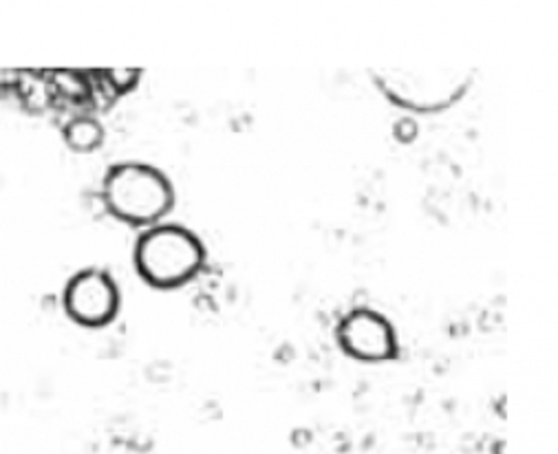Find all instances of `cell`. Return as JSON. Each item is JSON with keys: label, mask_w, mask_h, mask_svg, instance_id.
<instances>
[{"label": "cell", "mask_w": 558, "mask_h": 454, "mask_svg": "<svg viewBox=\"0 0 558 454\" xmlns=\"http://www.w3.org/2000/svg\"><path fill=\"white\" fill-rule=\"evenodd\" d=\"M107 212L131 225H155L174 206L172 181L159 168L142 161H122L107 170L102 181Z\"/></svg>", "instance_id": "6da1fadb"}, {"label": "cell", "mask_w": 558, "mask_h": 454, "mask_svg": "<svg viewBox=\"0 0 558 454\" xmlns=\"http://www.w3.org/2000/svg\"><path fill=\"white\" fill-rule=\"evenodd\" d=\"M133 256L140 277L148 285L170 290L199 274L206 262V247L185 225L155 223L137 236Z\"/></svg>", "instance_id": "7a4b0ae2"}, {"label": "cell", "mask_w": 558, "mask_h": 454, "mask_svg": "<svg viewBox=\"0 0 558 454\" xmlns=\"http://www.w3.org/2000/svg\"><path fill=\"white\" fill-rule=\"evenodd\" d=\"M340 348L360 361H385L398 357V333L393 322L368 307L344 314L336 327Z\"/></svg>", "instance_id": "3957f363"}, {"label": "cell", "mask_w": 558, "mask_h": 454, "mask_svg": "<svg viewBox=\"0 0 558 454\" xmlns=\"http://www.w3.org/2000/svg\"><path fill=\"white\" fill-rule=\"evenodd\" d=\"M62 300L77 324L105 327L120 309V287L109 271L88 267L69 279Z\"/></svg>", "instance_id": "277c9868"}, {"label": "cell", "mask_w": 558, "mask_h": 454, "mask_svg": "<svg viewBox=\"0 0 558 454\" xmlns=\"http://www.w3.org/2000/svg\"><path fill=\"white\" fill-rule=\"evenodd\" d=\"M47 73H49L56 102H69L73 107L93 102L90 73L71 71V69H58V71H47Z\"/></svg>", "instance_id": "5b68a950"}, {"label": "cell", "mask_w": 558, "mask_h": 454, "mask_svg": "<svg viewBox=\"0 0 558 454\" xmlns=\"http://www.w3.org/2000/svg\"><path fill=\"white\" fill-rule=\"evenodd\" d=\"M62 137L71 150L90 152L102 146L107 131L98 118H93L88 113H77L64 122Z\"/></svg>", "instance_id": "8992f818"}, {"label": "cell", "mask_w": 558, "mask_h": 454, "mask_svg": "<svg viewBox=\"0 0 558 454\" xmlns=\"http://www.w3.org/2000/svg\"><path fill=\"white\" fill-rule=\"evenodd\" d=\"M90 77L98 79V84L105 88L107 96L111 94V98H118L137 86L142 71L140 69H105V71H93Z\"/></svg>", "instance_id": "52a82bcc"}, {"label": "cell", "mask_w": 558, "mask_h": 454, "mask_svg": "<svg viewBox=\"0 0 558 454\" xmlns=\"http://www.w3.org/2000/svg\"><path fill=\"white\" fill-rule=\"evenodd\" d=\"M417 133H420V126H417V122L413 120V118H400L396 124H393V135H396V139L398 142H402V144H411L415 137H417Z\"/></svg>", "instance_id": "ba28073f"}]
</instances>
